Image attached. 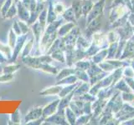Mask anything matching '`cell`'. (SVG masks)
Listing matches in <instances>:
<instances>
[{"mask_svg":"<svg viewBox=\"0 0 134 125\" xmlns=\"http://www.w3.org/2000/svg\"></svg>","mask_w":134,"mask_h":125,"instance_id":"e575fe53","label":"cell"},{"mask_svg":"<svg viewBox=\"0 0 134 125\" xmlns=\"http://www.w3.org/2000/svg\"><path fill=\"white\" fill-rule=\"evenodd\" d=\"M11 28L13 29V31H14L18 36L23 35L22 34V32H21L20 27H19V23H18V21H17V20H14V23H12V28Z\"/></svg>","mask_w":134,"mask_h":125,"instance_id":"f1b7e54d","label":"cell"},{"mask_svg":"<svg viewBox=\"0 0 134 125\" xmlns=\"http://www.w3.org/2000/svg\"><path fill=\"white\" fill-rule=\"evenodd\" d=\"M17 39H18V35L13 31L12 28H10L8 33V44L12 48H14V47L15 46Z\"/></svg>","mask_w":134,"mask_h":125,"instance_id":"7402d4cb","label":"cell"},{"mask_svg":"<svg viewBox=\"0 0 134 125\" xmlns=\"http://www.w3.org/2000/svg\"><path fill=\"white\" fill-rule=\"evenodd\" d=\"M71 8H73L75 18H79L82 14V1L81 0H73Z\"/></svg>","mask_w":134,"mask_h":125,"instance_id":"30bf717a","label":"cell"},{"mask_svg":"<svg viewBox=\"0 0 134 125\" xmlns=\"http://www.w3.org/2000/svg\"><path fill=\"white\" fill-rule=\"evenodd\" d=\"M34 42H35V38H30L29 40H27L26 42H25V43L24 45V48L22 49V51H21L20 53V58H23L24 57H27L29 55V53H31L32 51V48L34 47Z\"/></svg>","mask_w":134,"mask_h":125,"instance_id":"ba28073f","label":"cell"},{"mask_svg":"<svg viewBox=\"0 0 134 125\" xmlns=\"http://www.w3.org/2000/svg\"><path fill=\"white\" fill-rule=\"evenodd\" d=\"M14 78V73H2V75H0V83H10Z\"/></svg>","mask_w":134,"mask_h":125,"instance_id":"4316f807","label":"cell"},{"mask_svg":"<svg viewBox=\"0 0 134 125\" xmlns=\"http://www.w3.org/2000/svg\"><path fill=\"white\" fill-rule=\"evenodd\" d=\"M13 3H14V0H5L2 4V6L0 7V15H1L3 18H4L8 10L9 9V8L11 7Z\"/></svg>","mask_w":134,"mask_h":125,"instance_id":"44dd1931","label":"cell"},{"mask_svg":"<svg viewBox=\"0 0 134 125\" xmlns=\"http://www.w3.org/2000/svg\"><path fill=\"white\" fill-rule=\"evenodd\" d=\"M8 124H21V113L19 109H16L14 113L10 114V118L8 120Z\"/></svg>","mask_w":134,"mask_h":125,"instance_id":"9a60e30c","label":"cell"},{"mask_svg":"<svg viewBox=\"0 0 134 125\" xmlns=\"http://www.w3.org/2000/svg\"><path fill=\"white\" fill-rule=\"evenodd\" d=\"M20 1L29 12L35 11L38 5V0H20Z\"/></svg>","mask_w":134,"mask_h":125,"instance_id":"e0dca14e","label":"cell"},{"mask_svg":"<svg viewBox=\"0 0 134 125\" xmlns=\"http://www.w3.org/2000/svg\"><path fill=\"white\" fill-rule=\"evenodd\" d=\"M62 17L67 22H70V23L75 22V15L72 8H69L66 10H65L64 12L62 14Z\"/></svg>","mask_w":134,"mask_h":125,"instance_id":"2e32d148","label":"cell"},{"mask_svg":"<svg viewBox=\"0 0 134 125\" xmlns=\"http://www.w3.org/2000/svg\"><path fill=\"white\" fill-rule=\"evenodd\" d=\"M44 120H45V118L42 116V117H40V118H37L35 120L30 121V122L27 123L26 124H28V125H40V124H43L44 123Z\"/></svg>","mask_w":134,"mask_h":125,"instance_id":"f546056e","label":"cell"},{"mask_svg":"<svg viewBox=\"0 0 134 125\" xmlns=\"http://www.w3.org/2000/svg\"><path fill=\"white\" fill-rule=\"evenodd\" d=\"M19 1H20V0H14V2L15 3H18Z\"/></svg>","mask_w":134,"mask_h":125,"instance_id":"836d02e7","label":"cell"},{"mask_svg":"<svg viewBox=\"0 0 134 125\" xmlns=\"http://www.w3.org/2000/svg\"><path fill=\"white\" fill-rule=\"evenodd\" d=\"M19 25L20 27L21 32H22V34H26V33H29V30H30V26L28 24V23L24 22L22 20H19L18 21Z\"/></svg>","mask_w":134,"mask_h":125,"instance_id":"83f0119b","label":"cell"},{"mask_svg":"<svg viewBox=\"0 0 134 125\" xmlns=\"http://www.w3.org/2000/svg\"><path fill=\"white\" fill-rule=\"evenodd\" d=\"M20 68V64H9L4 66L2 69V73H14Z\"/></svg>","mask_w":134,"mask_h":125,"instance_id":"603a6c76","label":"cell"},{"mask_svg":"<svg viewBox=\"0 0 134 125\" xmlns=\"http://www.w3.org/2000/svg\"><path fill=\"white\" fill-rule=\"evenodd\" d=\"M59 103H60V99H56L50 103L47 104V105H45L44 107H43V114H42V116L46 118L48 117L51 116L52 114H55L58 111Z\"/></svg>","mask_w":134,"mask_h":125,"instance_id":"5b68a950","label":"cell"},{"mask_svg":"<svg viewBox=\"0 0 134 125\" xmlns=\"http://www.w3.org/2000/svg\"><path fill=\"white\" fill-rule=\"evenodd\" d=\"M30 29L33 32L34 38H35V42L36 43L37 45H39V43L41 39V38L45 32V28H44L43 27H42L40 24L39 21L37 20L35 23L32 24L30 26Z\"/></svg>","mask_w":134,"mask_h":125,"instance_id":"277c9868","label":"cell"},{"mask_svg":"<svg viewBox=\"0 0 134 125\" xmlns=\"http://www.w3.org/2000/svg\"><path fill=\"white\" fill-rule=\"evenodd\" d=\"M42 114H43V107L42 106H36L31 108L24 117V123L26 124L30 121L40 118V117H42Z\"/></svg>","mask_w":134,"mask_h":125,"instance_id":"3957f363","label":"cell"},{"mask_svg":"<svg viewBox=\"0 0 134 125\" xmlns=\"http://www.w3.org/2000/svg\"><path fill=\"white\" fill-rule=\"evenodd\" d=\"M49 55L52 57V58L54 60L60 62V63H62V64H64V63L65 62V55L64 53V50L61 49V48L57 49V50H55V51L52 52Z\"/></svg>","mask_w":134,"mask_h":125,"instance_id":"4fadbf2b","label":"cell"},{"mask_svg":"<svg viewBox=\"0 0 134 125\" xmlns=\"http://www.w3.org/2000/svg\"><path fill=\"white\" fill-rule=\"evenodd\" d=\"M16 4H17V9H18L17 16H18L19 19L24 21V22L28 23L29 16H30V12L23 5L21 1H19Z\"/></svg>","mask_w":134,"mask_h":125,"instance_id":"8992f818","label":"cell"},{"mask_svg":"<svg viewBox=\"0 0 134 125\" xmlns=\"http://www.w3.org/2000/svg\"><path fill=\"white\" fill-rule=\"evenodd\" d=\"M17 12H18V9H17V4L14 2L11 5V7L9 8V9L8 10L5 17H4V19L14 18L15 16H17Z\"/></svg>","mask_w":134,"mask_h":125,"instance_id":"cb8c5ba5","label":"cell"},{"mask_svg":"<svg viewBox=\"0 0 134 125\" xmlns=\"http://www.w3.org/2000/svg\"><path fill=\"white\" fill-rule=\"evenodd\" d=\"M36 70H40L42 71V72L53 74V75H56L58 73V69L56 67L50 65V64H40L37 67Z\"/></svg>","mask_w":134,"mask_h":125,"instance_id":"9c48e42d","label":"cell"},{"mask_svg":"<svg viewBox=\"0 0 134 125\" xmlns=\"http://www.w3.org/2000/svg\"><path fill=\"white\" fill-rule=\"evenodd\" d=\"M56 18H57V14H56V12H54L52 2L49 1L48 10H47V24L50 23L54 20H56Z\"/></svg>","mask_w":134,"mask_h":125,"instance_id":"5bb4252c","label":"cell"},{"mask_svg":"<svg viewBox=\"0 0 134 125\" xmlns=\"http://www.w3.org/2000/svg\"><path fill=\"white\" fill-rule=\"evenodd\" d=\"M54 12H56V14H63L65 11V8L64 6L62 5L60 3H57L54 6Z\"/></svg>","mask_w":134,"mask_h":125,"instance_id":"4dcf8cb0","label":"cell"},{"mask_svg":"<svg viewBox=\"0 0 134 125\" xmlns=\"http://www.w3.org/2000/svg\"><path fill=\"white\" fill-rule=\"evenodd\" d=\"M28 37H29V33L23 34L21 36H18V39H17L15 46L14 47V48H13V55H12V58L9 59L10 62H15L17 60V58H19V56L20 55V53L24 48L25 42L28 39Z\"/></svg>","mask_w":134,"mask_h":125,"instance_id":"6da1fadb","label":"cell"},{"mask_svg":"<svg viewBox=\"0 0 134 125\" xmlns=\"http://www.w3.org/2000/svg\"><path fill=\"white\" fill-rule=\"evenodd\" d=\"M76 81V77L75 76H73V75H70V76L66 77L63 79H60V80H59L56 84L58 85H62V84H73V83H75Z\"/></svg>","mask_w":134,"mask_h":125,"instance_id":"484cf974","label":"cell"},{"mask_svg":"<svg viewBox=\"0 0 134 125\" xmlns=\"http://www.w3.org/2000/svg\"><path fill=\"white\" fill-rule=\"evenodd\" d=\"M74 23H67L64 25H62V26H60V28H58V31H57V33L59 36H60L61 38L65 36L67 33H68L71 29H73L74 28Z\"/></svg>","mask_w":134,"mask_h":125,"instance_id":"8fae6325","label":"cell"},{"mask_svg":"<svg viewBox=\"0 0 134 125\" xmlns=\"http://www.w3.org/2000/svg\"><path fill=\"white\" fill-rule=\"evenodd\" d=\"M75 69H73V68L62 69L60 72H59L56 74V79L59 81V80H60V79H63V78L70 76V75H72L73 73H75Z\"/></svg>","mask_w":134,"mask_h":125,"instance_id":"ffe728a7","label":"cell"},{"mask_svg":"<svg viewBox=\"0 0 134 125\" xmlns=\"http://www.w3.org/2000/svg\"><path fill=\"white\" fill-rule=\"evenodd\" d=\"M65 118L67 119V121L70 123V124H73L75 123V118H76V114H75L73 112V110L71 109L70 107L67 106L65 108Z\"/></svg>","mask_w":134,"mask_h":125,"instance_id":"d6986e66","label":"cell"},{"mask_svg":"<svg viewBox=\"0 0 134 125\" xmlns=\"http://www.w3.org/2000/svg\"><path fill=\"white\" fill-rule=\"evenodd\" d=\"M63 111L64 110H58L55 114L46 118L43 124H67L68 123Z\"/></svg>","mask_w":134,"mask_h":125,"instance_id":"7a4b0ae2","label":"cell"},{"mask_svg":"<svg viewBox=\"0 0 134 125\" xmlns=\"http://www.w3.org/2000/svg\"><path fill=\"white\" fill-rule=\"evenodd\" d=\"M7 61H8L7 57L2 52H0V64H5Z\"/></svg>","mask_w":134,"mask_h":125,"instance_id":"1f68e13d","label":"cell"},{"mask_svg":"<svg viewBox=\"0 0 134 125\" xmlns=\"http://www.w3.org/2000/svg\"><path fill=\"white\" fill-rule=\"evenodd\" d=\"M0 52H2L7 57L8 59H10L13 55V48L8 44H4L0 42Z\"/></svg>","mask_w":134,"mask_h":125,"instance_id":"ac0fdd59","label":"cell"},{"mask_svg":"<svg viewBox=\"0 0 134 125\" xmlns=\"http://www.w3.org/2000/svg\"><path fill=\"white\" fill-rule=\"evenodd\" d=\"M62 89V87L60 85H54L43 89L40 92V95L41 96H54V95H59L60 90Z\"/></svg>","mask_w":134,"mask_h":125,"instance_id":"52a82bcc","label":"cell"},{"mask_svg":"<svg viewBox=\"0 0 134 125\" xmlns=\"http://www.w3.org/2000/svg\"><path fill=\"white\" fill-rule=\"evenodd\" d=\"M46 0H38V2H45Z\"/></svg>","mask_w":134,"mask_h":125,"instance_id":"d6a6232c","label":"cell"},{"mask_svg":"<svg viewBox=\"0 0 134 125\" xmlns=\"http://www.w3.org/2000/svg\"><path fill=\"white\" fill-rule=\"evenodd\" d=\"M40 24L44 28H46V25H47V9L44 8L41 11L40 14L39 18H38Z\"/></svg>","mask_w":134,"mask_h":125,"instance_id":"d4e9b609","label":"cell"},{"mask_svg":"<svg viewBox=\"0 0 134 125\" xmlns=\"http://www.w3.org/2000/svg\"><path fill=\"white\" fill-rule=\"evenodd\" d=\"M62 20H54L53 22H51L50 23L46 25V28H45V32L47 33H53L54 32L58 31V28H60V26L61 25Z\"/></svg>","mask_w":134,"mask_h":125,"instance_id":"7c38bea8","label":"cell"}]
</instances>
